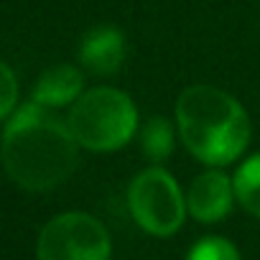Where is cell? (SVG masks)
Masks as SVG:
<instances>
[{
  "label": "cell",
  "instance_id": "obj_1",
  "mask_svg": "<svg viewBox=\"0 0 260 260\" xmlns=\"http://www.w3.org/2000/svg\"><path fill=\"white\" fill-rule=\"evenodd\" d=\"M77 138L67 120H59L51 107L28 102L13 112L3 130L6 174L28 191H46L67 181L77 169Z\"/></svg>",
  "mask_w": 260,
  "mask_h": 260
},
{
  "label": "cell",
  "instance_id": "obj_3",
  "mask_svg": "<svg viewBox=\"0 0 260 260\" xmlns=\"http://www.w3.org/2000/svg\"><path fill=\"white\" fill-rule=\"evenodd\" d=\"M67 125L79 146L89 151H115L136 136L138 112L125 92L94 87L74 100Z\"/></svg>",
  "mask_w": 260,
  "mask_h": 260
},
{
  "label": "cell",
  "instance_id": "obj_8",
  "mask_svg": "<svg viewBox=\"0 0 260 260\" xmlns=\"http://www.w3.org/2000/svg\"><path fill=\"white\" fill-rule=\"evenodd\" d=\"M82 87H84L82 72L69 64H61V67L46 69L39 77L31 100L44 107H51V110L64 107V105H74V100L82 94Z\"/></svg>",
  "mask_w": 260,
  "mask_h": 260
},
{
  "label": "cell",
  "instance_id": "obj_6",
  "mask_svg": "<svg viewBox=\"0 0 260 260\" xmlns=\"http://www.w3.org/2000/svg\"><path fill=\"white\" fill-rule=\"evenodd\" d=\"M235 186L222 171L199 174L186 191V209L199 222H217L230 214Z\"/></svg>",
  "mask_w": 260,
  "mask_h": 260
},
{
  "label": "cell",
  "instance_id": "obj_5",
  "mask_svg": "<svg viewBox=\"0 0 260 260\" xmlns=\"http://www.w3.org/2000/svg\"><path fill=\"white\" fill-rule=\"evenodd\" d=\"M36 252L39 260H110V235L92 214L67 212L46 222Z\"/></svg>",
  "mask_w": 260,
  "mask_h": 260
},
{
  "label": "cell",
  "instance_id": "obj_12",
  "mask_svg": "<svg viewBox=\"0 0 260 260\" xmlns=\"http://www.w3.org/2000/svg\"><path fill=\"white\" fill-rule=\"evenodd\" d=\"M18 102V79L13 69L0 61V120H6Z\"/></svg>",
  "mask_w": 260,
  "mask_h": 260
},
{
  "label": "cell",
  "instance_id": "obj_4",
  "mask_svg": "<svg viewBox=\"0 0 260 260\" xmlns=\"http://www.w3.org/2000/svg\"><path fill=\"white\" fill-rule=\"evenodd\" d=\"M127 207L133 219L151 235H174L186 217V199L174 176L158 166L141 171L127 189Z\"/></svg>",
  "mask_w": 260,
  "mask_h": 260
},
{
  "label": "cell",
  "instance_id": "obj_9",
  "mask_svg": "<svg viewBox=\"0 0 260 260\" xmlns=\"http://www.w3.org/2000/svg\"><path fill=\"white\" fill-rule=\"evenodd\" d=\"M235 199L252 214L260 217V153L250 156L232 179Z\"/></svg>",
  "mask_w": 260,
  "mask_h": 260
},
{
  "label": "cell",
  "instance_id": "obj_10",
  "mask_svg": "<svg viewBox=\"0 0 260 260\" xmlns=\"http://www.w3.org/2000/svg\"><path fill=\"white\" fill-rule=\"evenodd\" d=\"M141 146L151 161H166L174 151V127L166 117H151L141 130Z\"/></svg>",
  "mask_w": 260,
  "mask_h": 260
},
{
  "label": "cell",
  "instance_id": "obj_2",
  "mask_svg": "<svg viewBox=\"0 0 260 260\" xmlns=\"http://www.w3.org/2000/svg\"><path fill=\"white\" fill-rule=\"evenodd\" d=\"M176 125L189 153L209 166L235 161L250 141V120L242 105L209 84H194L181 92Z\"/></svg>",
  "mask_w": 260,
  "mask_h": 260
},
{
  "label": "cell",
  "instance_id": "obj_7",
  "mask_svg": "<svg viewBox=\"0 0 260 260\" xmlns=\"http://www.w3.org/2000/svg\"><path fill=\"white\" fill-rule=\"evenodd\" d=\"M79 61L92 74H115L125 61V36L112 26L92 28L79 44Z\"/></svg>",
  "mask_w": 260,
  "mask_h": 260
},
{
  "label": "cell",
  "instance_id": "obj_11",
  "mask_svg": "<svg viewBox=\"0 0 260 260\" xmlns=\"http://www.w3.org/2000/svg\"><path fill=\"white\" fill-rule=\"evenodd\" d=\"M186 260H240V252L224 237H204L189 250Z\"/></svg>",
  "mask_w": 260,
  "mask_h": 260
}]
</instances>
